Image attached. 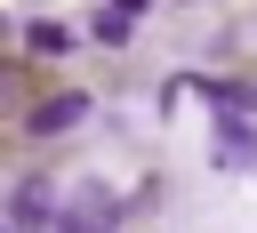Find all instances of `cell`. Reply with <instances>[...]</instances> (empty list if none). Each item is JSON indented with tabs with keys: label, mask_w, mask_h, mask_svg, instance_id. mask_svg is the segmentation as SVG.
I'll return each instance as SVG.
<instances>
[{
	"label": "cell",
	"mask_w": 257,
	"mask_h": 233,
	"mask_svg": "<svg viewBox=\"0 0 257 233\" xmlns=\"http://www.w3.org/2000/svg\"><path fill=\"white\" fill-rule=\"evenodd\" d=\"M257 161V129H249V112H217V169H249Z\"/></svg>",
	"instance_id": "cell-1"
},
{
	"label": "cell",
	"mask_w": 257,
	"mask_h": 233,
	"mask_svg": "<svg viewBox=\"0 0 257 233\" xmlns=\"http://www.w3.org/2000/svg\"><path fill=\"white\" fill-rule=\"evenodd\" d=\"M112 8H128V16H137V8H145V0H112Z\"/></svg>",
	"instance_id": "cell-6"
},
{
	"label": "cell",
	"mask_w": 257,
	"mask_h": 233,
	"mask_svg": "<svg viewBox=\"0 0 257 233\" xmlns=\"http://www.w3.org/2000/svg\"><path fill=\"white\" fill-rule=\"evenodd\" d=\"M128 24H137V16H128V8H104V16H96V24H88V32H96V40H104V48H120V40H128Z\"/></svg>",
	"instance_id": "cell-5"
},
{
	"label": "cell",
	"mask_w": 257,
	"mask_h": 233,
	"mask_svg": "<svg viewBox=\"0 0 257 233\" xmlns=\"http://www.w3.org/2000/svg\"><path fill=\"white\" fill-rule=\"evenodd\" d=\"M80 121H88V96H80V88H64V96H48V104L32 112L40 137H64V129H80Z\"/></svg>",
	"instance_id": "cell-3"
},
{
	"label": "cell",
	"mask_w": 257,
	"mask_h": 233,
	"mask_svg": "<svg viewBox=\"0 0 257 233\" xmlns=\"http://www.w3.org/2000/svg\"><path fill=\"white\" fill-rule=\"evenodd\" d=\"M48 217H64V209L48 201V185H40V177H24V185H16V201H8V225H16V233H32V225H48Z\"/></svg>",
	"instance_id": "cell-2"
},
{
	"label": "cell",
	"mask_w": 257,
	"mask_h": 233,
	"mask_svg": "<svg viewBox=\"0 0 257 233\" xmlns=\"http://www.w3.org/2000/svg\"><path fill=\"white\" fill-rule=\"evenodd\" d=\"M24 48L32 56H72V32L64 24H24Z\"/></svg>",
	"instance_id": "cell-4"
}]
</instances>
